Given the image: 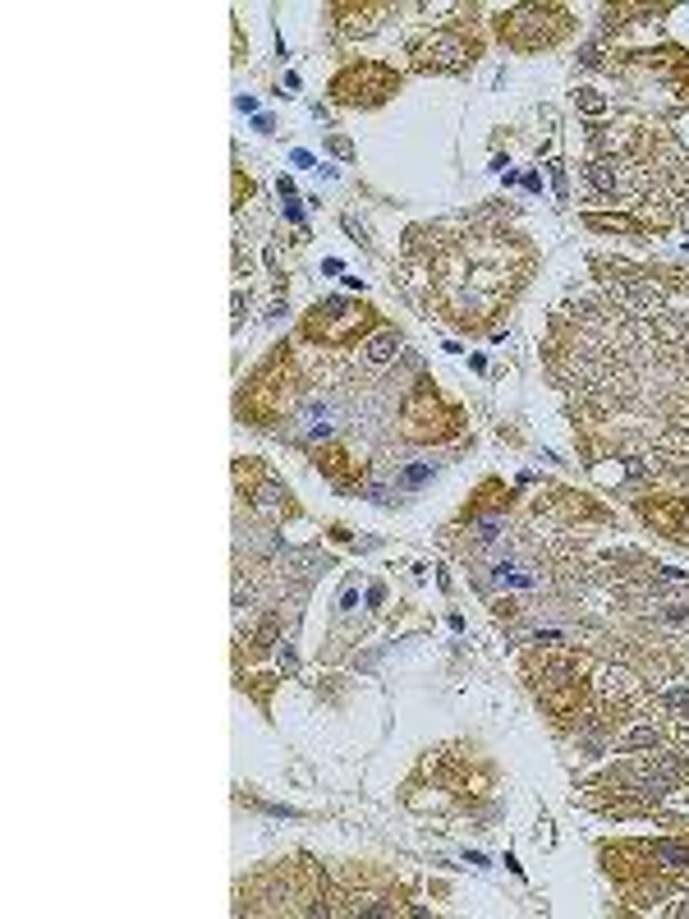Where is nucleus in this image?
Instances as JSON below:
<instances>
[{
    "instance_id": "f257e3e1",
    "label": "nucleus",
    "mask_w": 689,
    "mask_h": 919,
    "mask_svg": "<svg viewBox=\"0 0 689 919\" xmlns=\"http://www.w3.org/2000/svg\"><path fill=\"white\" fill-rule=\"evenodd\" d=\"M497 33L515 51H543V46H556L570 33V10H561V5H515V10H501Z\"/></svg>"
},
{
    "instance_id": "0eeeda50",
    "label": "nucleus",
    "mask_w": 689,
    "mask_h": 919,
    "mask_svg": "<svg viewBox=\"0 0 689 919\" xmlns=\"http://www.w3.org/2000/svg\"><path fill=\"white\" fill-rule=\"evenodd\" d=\"M396 354H400V331H391V327L373 331V336L363 341V364H368V368L396 364Z\"/></svg>"
},
{
    "instance_id": "f03ea898",
    "label": "nucleus",
    "mask_w": 689,
    "mask_h": 919,
    "mask_svg": "<svg viewBox=\"0 0 689 919\" xmlns=\"http://www.w3.org/2000/svg\"><path fill=\"white\" fill-rule=\"evenodd\" d=\"M368 331H373V308H359L340 295L317 299L313 313L304 318V336L308 341H322L327 350H345V345L368 336Z\"/></svg>"
},
{
    "instance_id": "7ed1b4c3",
    "label": "nucleus",
    "mask_w": 689,
    "mask_h": 919,
    "mask_svg": "<svg viewBox=\"0 0 689 919\" xmlns=\"http://www.w3.org/2000/svg\"><path fill=\"white\" fill-rule=\"evenodd\" d=\"M478 56V37L464 33L460 23L455 28H437V33L409 37V65L418 74H455V69L474 65Z\"/></svg>"
},
{
    "instance_id": "6e6552de",
    "label": "nucleus",
    "mask_w": 689,
    "mask_h": 919,
    "mask_svg": "<svg viewBox=\"0 0 689 919\" xmlns=\"http://www.w3.org/2000/svg\"><path fill=\"white\" fill-rule=\"evenodd\" d=\"M584 226L607 230V235H648V226L634 212H584Z\"/></svg>"
},
{
    "instance_id": "9d476101",
    "label": "nucleus",
    "mask_w": 689,
    "mask_h": 919,
    "mask_svg": "<svg viewBox=\"0 0 689 919\" xmlns=\"http://www.w3.org/2000/svg\"><path fill=\"white\" fill-rule=\"evenodd\" d=\"M331 152H336V157H354V148L345 143V138H331Z\"/></svg>"
},
{
    "instance_id": "1a4fd4ad",
    "label": "nucleus",
    "mask_w": 689,
    "mask_h": 919,
    "mask_svg": "<svg viewBox=\"0 0 689 919\" xmlns=\"http://www.w3.org/2000/svg\"><path fill=\"white\" fill-rule=\"evenodd\" d=\"M575 106H579L584 115H602V111H607V97H602L598 88H579V92H575Z\"/></svg>"
},
{
    "instance_id": "20e7f679",
    "label": "nucleus",
    "mask_w": 689,
    "mask_h": 919,
    "mask_svg": "<svg viewBox=\"0 0 689 919\" xmlns=\"http://www.w3.org/2000/svg\"><path fill=\"white\" fill-rule=\"evenodd\" d=\"M400 88V74L382 60H354L331 79V102L340 106H377Z\"/></svg>"
},
{
    "instance_id": "39448f33",
    "label": "nucleus",
    "mask_w": 689,
    "mask_h": 919,
    "mask_svg": "<svg viewBox=\"0 0 689 919\" xmlns=\"http://www.w3.org/2000/svg\"><path fill=\"white\" fill-rule=\"evenodd\" d=\"M331 14H340L336 19L340 37H368L382 23V14H396V10L391 5H331Z\"/></svg>"
},
{
    "instance_id": "423d86ee",
    "label": "nucleus",
    "mask_w": 689,
    "mask_h": 919,
    "mask_svg": "<svg viewBox=\"0 0 689 919\" xmlns=\"http://www.w3.org/2000/svg\"><path fill=\"white\" fill-rule=\"evenodd\" d=\"M671 740L667 727H657V722H644V727H630L625 736H611V754H653Z\"/></svg>"
}]
</instances>
